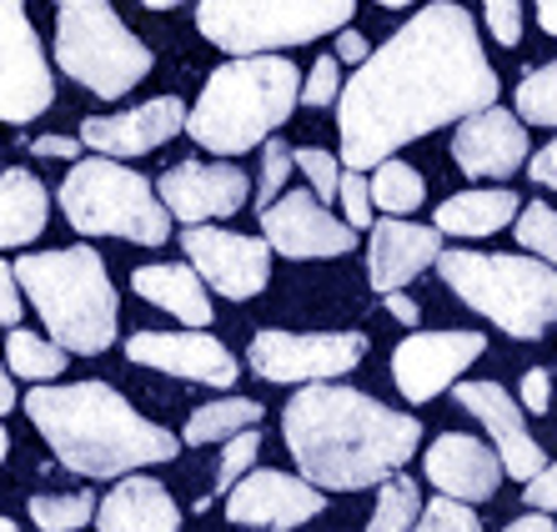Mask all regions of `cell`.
<instances>
[{
    "label": "cell",
    "mask_w": 557,
    "mask_h": 532,
    "mask_svg": "<svg viewBox=\"0 0 557 532\" xmlns=\"http://www.w3.org/2000/svg\"><path fill=\"white\" fill-rule=\"evenodd\" d=\"M497 91L503 81L482 51L478 21L467 15V5L432 0L382 51L357 65V76L342 81L337 166H382L403 146L497 106Z\"/></svg>",
    "instance_id": "1"
},
{
    "label": "cell",
    "mask_w": 557,
    "mask_h": 532,
    "mask_svg": "<svg viewBox=\"0 0 557 532\" xmlns=\"http://www.w3.org/2000/svg\"><path fill=\"white\" fill-rule=\"evenodd\" d=\"M282 437L307 487L362 493L412 462V453L422 447V422L357 387L317 382L292 392L282 412Z\"/></svg>",
    "instance_id": "2"
},
{
    "label": "cell",
    "mask_w": 557,
    "mask_h": 532,
    "mask_svg": "<svg viewBox=\"0 0 557 532\" xmlns=\"http://www.w3.org/2000/svg\"><path fill=\"white\" fill-rule=\"evenodd\" d=\"M26 417L76 478H131L182 453V437L146 422L111 382H46L26 397Z\"/></svg>",
    "instance_id": "3"
},
{
    "label": "cell",
    "mask_w": 557,
    "mask_h": 532,
    "mask_svg": "<svg viewBox=\"0 0 557 532\" xmlns=\"http://www.w3.org/2000/svg\"><path fill=\"white\" fill-rule=\"evenodd\" d=\"M21 301H30L40 322L51 326V342L71 357H101L116 342L121 301L106 257L96 247H61V251H26L11 267Z\"/></svg>",
    "instance_id": "4"
},
{
    "label": "cell",
    "mask_w": 557,
    "mask_h": 532,
    "mask_svg": "<svg viewBox=\"0 0 557 532\" xmlns=\"http://www.w3.org/2000/svg\"><path fill=\"white\" fill-rule=\"evenodd\" d=\"M301 91L297 61L282 55H247V61L216 65L186 111V136L196 146H207L211 157H242L251 146L272 141L286 126L292 106Z\"/></svg>",
    "instance_id": "5"
},
{
    "label": "cell",
    "mask_w": 557,
    "mask_h": 532,
    "mask_svg": "<svg viewBox=\"0 0 557 532\" xmlns=\"http://www.w3.org/2000/svg\"><path fill=\"white\" fill-rule=\"evenodd\" d=\"M437 276L507 337L537 342L547 337V326H557V272L537 257L442 247Z\"/></svg>",
    "instance_id": "6"
},
{
    "label": "cell",
    "mask_w": 557,
    "mask_h": 532,
    "mask_svg": "<svg viewBox=\"0 0 557 532\" xmlns=\"http://www.w3.org/2000/svg\"><path fill=\"white\" fill-rule=\"evenodd\" d=\"M55 65L101 101H116L151 76V46L131 36L111 0H61L55 5Z\"/></svg>",
    "instance_id": "7"
},
{
    "label": "cell",
    "mask_w": 557,
    "mask_h": 532,
    "mask_svg": "<svg viewBox=\"0 0 557 532\" xmlns=\"http://www.w3.org/2000/svg\"><path fill=\"white\" fill-rule=\"evenodd\" d=\"M61 211L81 236H121L136 247H161L171 236V216L156 201V186L141 171L106 157H86L65 171Z\"/></svg>",
    "instance_id": "8"
},
{
    "label": "cell",
    "mask_w": 557,
    "mask_h": 532,
    "mask_svg": "<svg viewBox=\"0 0 557 532\" xmlns=\"http://www.w3.org/2000/svg\"><path fill=\"white\" fill-rule=\"evenodd\" d=\"M357 0H201L196 30L226 55H282L292 46L347 30Z\"/></svg>",
    "instance_id": "9"
},
{
    "label": "cell",
    "mask_w": 557,
    "mask_h": 532,
    "mask_svg": "<svg viewBox=\"0 0 557 532\" xmlns=\"http://www.w3.org/2000/svg\"><path fill=\"white\" fill-rule=\"evenodd\" d=\"M367 357V337L362 332H282V326H261L251 337L247 362L261 382H337V376L357 372Z\"/></svg>",
    "instance_id": "10"
},
{
    "label": "cell",
    "mask_w": 557,
    "mask_h": 532,
    "mask_svg": "<svg viewBox=\"0 0 557 532\" xmlns=\"http://www.w3.org/2000/svg\"><path fill=\"white\" fill-rule=\"evenodd\" d=\"M55 106V76L26 15V0H0V121L26 126Z\"/></svg>",
    "instance_id": "11"
},
{
    "label": "cell",
    "mask_w": 557,
    "mask_h": 532,
    "mask_svg": "<svg viewBox=\"0 0 557 532\" xmlns=\"http://www.w3.org/2000/svg\"><path fill=\"white\" fill-rule=\"evenodd\" d=\"M182 251L201 286L221 292L226 301H251L272 282V247L261 236H242L226 226H186Z\"/></svg>",
    "instance_id": "12"
},
{
    "label": "cell",
    "mask_w": 557,
    "mask_h": 532,
    "mask_svg": "<svg viewBox=\"0 0 557 532\" xmlns=\"http://www.w3.org/2000/svg\"><path fill=\"white\" fill-rule=\"evenodd\" d=\"M151 186L166 216L186 221V226H211V221L236 216L251 196L247 171L226 166V161H176Z\"/></svg>",
    "instance_id": "13"
},
{
    "label": "cell",
    "mask_w": 557,
    "mask_h": 532,
    "mask_svg": "<svg viewBox=\"0 0 557 532\" xmlns=\"http://www.w3.org/2000/svg\"><path fill=\"white\" fill-rule=\"evenodd\" d=\"M482 351H487L482 332H412L392 351V382L407 403L422 407L453 387Z\"/></svg>",
    "instance_id": "14"
},
{
    "label": "cell",
    "mask_w": 557,
    "mask_h": 532,
    "mask_svg": "<svg viewBox=\"0 0 557 532\" xmlns=\"http://www.w3.org/2000/svg\"><path fill=\"white\" fill-rule=\"evenodd\" d=\"M261 242L292 261H322V257H347L357 247V232L332 216L311 191L292 186L261 211Z\"/></svg>",
    "instance_id": "15"
},
{
    "label": "cell",
    "mask_w": 557,
    "mask_h": 532,
    "mask_svg": "<svg viewBox=\"0 0 557 532\" xmlns=\"http://www.w3.org/2000/svg\"><path fill=\"white\" fill-rule=\"evenodd\" d=\"M326 507V493L307 487L292 472L276 468H251L247 478L226 493V522L236 528H261V532H292L311 522Z\"/></svg>",
    "instance_id": "16"
},
{
    "label": "cell",
    "mask_w": 557,
    "mask_h": 532,
    "mask_svg": "<svg viewBox=\"0 0 557 532\" xmlns=\"http://www.w3.org/2000/svg\"><path fill=\"white\" fill-rule=\"evenodd\" d=\"M126 357L136 367L182 376V382H201V387L216 392L236 387V376H242V362L211 332H136L126 342Z\"/></svg>",
    "instance_id": "17"
},
{
    "label": "cell",
    "mask_w": 557,
    "mask_h": 532,
    "mask_svg": "<svg viewBox=\"0 0 557 532\" xmlns=\"http://www.w3.org/2000/svg\"><path fill=\"white\" fill-rule=\"evenodd\" d=\"M182 126H186L182 96H151V101L116 111V116H86L76 141L91 146L96 157H106V161H131V157L156 151V146H166Z\"/></svg>",
    "instance_id": "18"
},
{
    "label": "cell",
    "mask_w": 557,
    "mask_h": 532,
    "mask_svg": "<svg viewBox=\"0 0 557 532\" xmlns=\"http://www.w3.org/2000/svg\"><path fill=\"white\" fill-rule=\"evenodd\" d=\"M453 397H457V403H462L472 417H478L482 428H487L503 478L532 482L537 472L547 468L543 447H537V437H532L528 422H522V407L512 403V397H507L497 382H453Z\"/></svg>",
    "instance_id": "19"
},
{
    "label": "cell",
    "mask_w": 557,
    "mask_h": 532,
    "mask_svg": "<svg viewBox=\"0 0 557 532\" xmlns=\"http://www.w3.org/2000/svg\"><path fill=\"white\" fill-rule=\"evenodd\" d=\"M453 161L467 182H507L512 171L528 166V126L503 106H487L478 116L457 121Z\"/></svg>",
    "instance_id": "20"
},
{
    "label": "cell",
    "mask_w": 557,
    "mask_h": 532,
    "mask_svg": "<svg viewBox=\"0 0 557 532\" xmlns=\"http://www.w3.org/2000/svg\"><path fill=\"white\" fill-rule=\"evenodd\" d=\"M442 236L437 226H417V221H372V242H367V282L372 292H403L412 276H422L428 267H437Z\"/></svg>",
    "instance_id": "21"
},
{
    "label": "cell",
    "mask_w": 557,
    "mask_h": 532,
    "mask_svg": "<svg viewBox=\"0 0 557 532\" xmlns=\"http://www.w3.org/2000/svg\"><path fill=\"white\" fill-rule=\"evenodd\" d=\"M428 482L442 497L453 503H487L503 482V468H497V453L482 437H467V432H442L428 447Z\"/></svg>",
    "instance_id": "22"
},
{
    "label": "cell",
    "mask_w": 557,
    "mask_h": 532,
    "mask_svg": "<svg viewBox=\"0 0 557 532\" xmlns=\"http://www.w3.org/2000/svg\"><path fill=\"white\" fill-rule=\"evenodd\" d=\"M96 532H182V507L156 478L131 472L96 503Z\"/></svg>",
    "instance_id": "23"
},
{
    "label": "cell",
    "mask_w": 557,
    "mask_h": 532,
    "mask_svg": "<svg viewBox=\"0 0 557 532\" xmlns=\"http://www.w3.org/2000/svg\"><path fill=\"white\" fill-rule=\"evenodd\" d=\"M131 292L146 297L151 307L171 312L186 322V332H207L211 326V292L186 261H156V267H136L131 272Z\"/></svg>",
    "instance_id": "24"
},
{
    "label": "cell",
    "mask_w": 557,
    "mask_h": 532,
    "mask_svg": "<svg viewBox=\"0 0 557 532\" xmlns=\"http://www.w3.org/2000/svg\"><path fill=\"white\" fill-rule=\"evenodd\" d=\"M46 216H51V196L36 182V171H0V247H30L46 232Z\"/></svg>",
    "instance_id": "25"
},
{
    "label": "cell",
    "mask_w": 557,
    "mask_h": 532,
    "mask_svg": "<svg viewBox=\"0 0 557 532\" xmlns=\"http://www.w3.org/2000/svg\"><path fill=\"white\" fill-rule=\"evenodd\" d=\"M518 191L507 186H487V191H457L437 207V236H493L518 221Z\"/></svg>",
    "instance_id": "26"
},
{
    "label": "cell",
    "mask_w": 557,
    "mask_h": 532,
    "mask_svg": "<svg viewBox=\"0 0 557 532\" xmlns=\"http://www.w3.org/2000/svg\"><path fill=\"white\" fill-rule=\"evenodd\" d=\"M261 412H267V407H261L257 397H221V403L196 407L191 422H186V432H182V442H191V447L232 442L236 432H251V428H257Z\"/></svg>",
    "instance_id": "27"
},
{
    "label": "cell",
    "mask_w": 557,
    "mask_h": 532,
    "mask_svg": "<svg viewBox=\"0 0 557 532\" xmlns=\"http://www.w3.org/2000/svg\"><path fill=\"white\" fill-rule=\"evenodd\" d=\"M5 372L46 387V382H55V376L65 372V351L55 347L51 337H40V332L11 326V332H5Z\"/></svg>",
    "instance_id": "28"
},
{
    "label": "cell",
    "mask_w": 557,
    "mask_h": 532,
    "mask_svg": "<svg viewBox=\"0 0 557 532\" xmlns=\"http://www.w3.org/2000/svg\"><path fill=\"white\" fill-rule=\"evenodd\" d=\"M367 191H372V201H376V211H387V216H412L422 201H428V182H422V171L417 166H407V161H382L376 166V176L367 182Z\"/></svg>",
    "instance_id": "29"
},
{
    "label": "cell",
    "mask_w": 557,
    "mask_h": 532,
    "mask_svg": "<svg viewBox=\"0 0 557 532\" xmlns=\"http://www.w3.org/2000/svg\"><path fill=\"white\" fill-rule=\"evenodd\" d=\"M417 512H422V487L403 472H392L387 482H376V503L367 532H412Z\"/></svg>",
    "instance_id": "30"
},
{
    "label": "cell",
    "mask_w": 557,
    "mask_h": 532,
    "mask_svg": "<svg viewBox=\"0 0 557 532\" xmlns=\"http://www.w3.org/2000/svg\"><path fill=\"white\" fill-rule=\"evenodd\" d=\"M96 518V497L91 493H40L30 497V522L40 532H81Z\"/></svg>",
    "instance_id": "31"
},
{
    "label": "cell",
    "mask_w": 557,
    "mask_h": 532,
    "mask_svg": "<svg viewBox=\"0 0 557 532\" xmlns=\"http://www.w3.org/2000/svg\"><path fill=\"white\" fill-rule=\"evenodd\" d=\"M518 121H532V126H557V61L537 65L518 81Z\"/></svg>",
    "instance_id": "32"
},
{
    "label": "cell",
    "mask_w": 557,
    "mask_h": 532,
    "mask_svg": "<svg viewBox=\"0 0 557 532\" xmlns=\"http://www.w3.org/2000/svg\"><path fill=\"white\" fill-rule=\"evenodd\" d=\"M512 232H518V247H528L537 261H547L557 272V211L547 201H528L518 207V221H512Z\"/></svg>",
    "instance_id": "33"
},
{
    "label": "cell",
    "mask_w": 557,
    "mask_h": 532,
    "mask_svg": "<svg viewBox=\"0 0 557 532\" xmlns=\"http://www.w3.org/2000/svg\"><path fill=\"white\" fill-rule=\"evenodd\" d=\"M292 166L311 182V196H317L322 207H332L337 182H342V166L332 161V151H322V146H297V151H292Z\"/></svg>",
    "instance_id": "34"
},
{
    "label": "cell",
    "mask_w": 557,
    "mask_h": 532,
    "mask_svg": "<svg viewBox=\"0 0 557 532\" xmlns=\"http://www.w3.org/2000/svg\"><path fill=\"white\" fill-rule=\"evenodd\" d=\"M257 453H261V432L257 428H251V432H236V437L221 447V468H216V487H211V493H221V497L232 493L236 482L251 472Z\"/></svg>",
    "instance_id": "35"
},
{
    "label": "cell",
    "mask_w": 557,
    "mask_h": 532,
    "mask_svg": "<svg viewBox=\"0 0 557 532\" xmlns=\"http://www.w3.org/2000/svg\"><path fill=\"white\" fill-rule=\"evenodd\" d=\"M412 532H482V518L467 503H453V497H437V503H422Z\"/></svg>",
    "instance_id": "36"
},
{
    "label": "cell",
    "mask_w": 557,
    "mask_h": 532,
    "mask_svg": "<svg viewBox=\"0 0 557 532\" xmlns=\"http://www.w3.org/2000/svg\"><path fill=\"white\" fill-rule=\"evenodd\" d=\"M286 182H292V146L286 141H261V182H257V207L267 211L276 201V196L286 191Z\"/></svg>",
    "instance_id": "37"
},
{
    "label": "cell",
    "mask_w": 557,
    "mask_h": 532,
    "mask_svg": "<svg viewBox=\"0 0 557 532\" xmlns=\"http://www.w3.org/2000/svg\"><path fill=\"white\" fill-rule=\"evenodd\" d=\"M337 96H342V65L332 55L311 61L307 81H301V91H297V106H332Z\"/></svg>",
    "instance_id": "38"
},
{
    "label": "cell",
    "mask_w": 557,
    "mask_h": 532,
    "mask_svg": "<svg viewBox=\"0 0 557 532\" xmlns=\"http://www.w3.org/2000/svg\"><path fill=\"white\" fill-rule=\"evenodd\" d=\"M337 196H342V211H347L342 221H347L351 232L372 226V191H367V176H362V171H342Z\"/></svg>",
    "instance_id": "39"
},
{
    "label": "cell",
    "mask_w": 557,
    "mask_h": 532,
    "mask_svg": "<svg viewBox=\"0 0 557 532\" xmlns=\"http://www.w3.org/2000/svg\"><path fill=\"white\" fill-rule=\"evenodd\" d=\"M482 15H487L497 46H518L522 40V0H482Z\"/></svg>",
    "instance_id": "40"
},
{
    "label": "cell",
    "mask_w": 557,
    "mask_h": 532,
    "mask_svg": "<svg viewBox=\"0 0 557 532\" xmlns=\"http://www.w3.org/2000/svg\"><path fill=\"white\" fill-rule=\"evenodd\" d=\"M522 503H528L532 512H547V518H553L557 512V462H547L532 482H522Z\"/></svg>",
    "instance_id": "41"
},
{
    "label": "cell",
    "mask_w": 557,
    "mask_h": 532,
    "mask_svg": "<svg viewBox=\"0 0 557 532\" xmlns=\"http://www.w3.org/2000/svg\"><path fill=\"white\" fill-rule=\"evenodd\" d=\"M522 412L532 417H543L547 407H553V372H543V367H532L528 376H522Z\"/></svg>",
    "instance_id": "42"
},
{
    "label": "cell",
    "mask_w": 557,
    "mask_h": 532,
    "mask_svg": "<svg viewBox=\"0 0 557 532\" xmlns=\"http://www.w3.org/2000/svg\"><path fill=\"white\" fill-rule=\"evenodd\" d=\"M21 312H26V301H21V286L11 276V261H0V326L11 332L21 326Z\"/></svg>",
    "instance_id": "43"
},
{
    "label": "cell",
    "mask_w": 557,
    "mask_h": 532,
    "mask_svg": "<svg viewBox=\"0 0 557 532\" xmlns=\"http://www.w3.org/2000/svg\"><path fill=\"white\" fill-rule=\"evenodd\" d=\"M528 176L537 186H547V191H557V141H547L543 151L528 161Z\"/></svg>",
    "instance_id": "44"
},
{
    "label": "cell",
    "mask_w": 557,
    "mask_h": 532,
    "mask_svg": "<svg viewBox=\"0 0 557 532\" xmlns=\"http://www.w3.org/2000/svg\"><path fill=\"white\" fill-rule=\"evenodd\" d=\"M367 55H372V46H367V36H362V30H337V55H332V61H351V65H362L367 61Z\"/></svg>",
    "instance_id": "45"
},
{
    "label": "cell",
    "mask_w": 557,
    "mask_h": 532,
    "mask_svg": "<svg viewBox=\"0 0 557 532\" xmlns=\"http://www.w3.org/2000/svg\"><path fill=\"white\" fill-rule=\"evenodd\" d=\"M36 157H61V161H81V141L76 136H36L30 141Z\"/></svg>",
    "instance_id": "46"
},
{
    "label": "cell",
    "mask_w": 557,
    "mask_h": 532,
    "mask_svg": "<svg viewBox=\"0 0 557 532\" xmlns=\"http://www.w3.org/2000/svg\"><path fill=\"white\" fill-rule=\"evenodd\" d=\"M387 317H397L403 326H417L422 322V307H417L407 292H387Z\"/></svg>",
    "instance_id": "47"
},
{
    "label": "cell",
    "mask_w": 557,
    "mask_h": 532,
    "mask_svg": "<svg viewBox=\"0 0 557 532\" xmlns=\"http://www.w3.org/2000/svg\"><path fill=\"white\" fill-rule=\"evenodd\" d=\"M503 532H557V522L547 518V512H528V518H518V522H507Z\"/></svg>",
    "instance_id": "48"
},
{
    "label": "cell",
    "mask_w": 557,
    "mask_h": 532,
    "mask_svg": "<svg viewBox=\"0 0 557 532\" xmlns=\"http://www.w3.org/2000/svg\"><path fill=\"white\" fill-rule=\"evenodd\" d=\"M532 5H537V26L557 36V0H532Z\"/></svg>",
    "instance_id": "49"
},
{
    "label": "cell",
    "mask_w": 557,
    "mask_h": 532,
    "mask_svg": "<svg viewBox=\"0 0 557 532\" xmlns=\"http://www.w3.org/2000/svg\"><path fill=\"white\" fill-rule=\"evenodd\" d=\"M15 407V382H11V372H5V362H0V417Z\"/></svg>",
    "instance_id": "50"
},
{
    "label": "cell",
    "mask_w": 557,
    "mask_h": 532,
    "mask_svg": "<svg viewBox=\"0 0 557 532\" xmlns=\"http://www.w3.org/2000/svg\"><path fill=\"white\" fill-rule=\"evenodd\" d=\"M146 11H176V5H186V0H141Z\"/></svg>",
    "instance_id": "51"
},
{
    "label": "cell",
    "mask_w": 557,
    "mask_h": 532,
    "mask_svg": "<svg viewBox=\"0 0 557 532\" xmlns=\"http://www.w3.org/2000/svg\"><path fill=\"white\" fill-rule=\"evenodd\" d=\"M376 5H387V11H403V5H412V0H376Z\"/></svg>",
    "instance_id": "52"
},
{
    "label": "cell",
    "mask_w": 557,
    "mask_h": 532,
    "mask_svg": "<svg viewBox=\"0 0 557 532\" xmlns=\"http://www.w3.org/2000/svg\"><path fill=\"white\" fill-rule=\"evenodd\" d=\"M5 453H11V437H5V428H0V462H5Z\"/></svg>",
    "instance_id": "53"
},
{
    "label": "cell",
    "mask_w": 557,
    "mask_h": 532,
    "mask_svg": "<svg viewBox=\"0 0 557 532\" xmlns=\"http://www.w3.org/2000/svg\"><path fill=\"white\" fill-rule=\"evenodd\" d=\"M0 532H15V522H11V518H0Z\"/></svg>",
    "instance_id": "54"
}]
</instances>
